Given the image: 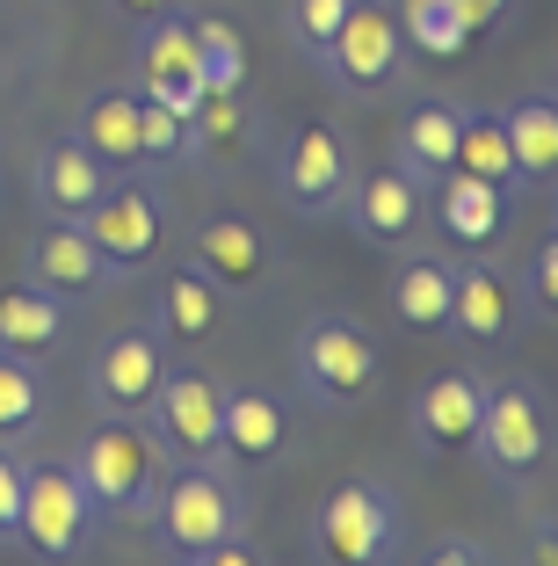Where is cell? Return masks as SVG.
<instances>
[{
    "label": "cell",
    "mask_w": 558,
    "mask_h": 566,
    "mask_svg": "<svg viewBox=\"0 0 558 566\" xmlns=\"http://www.w3.org/2000/svg\"><path fill=\"white\" fill-rule=\"evenodd\" d=\"M146 531L160 559L203 566L225 537H246V480L232 465H167L160 494L146 509Z\"/></svg>",
    "instance_id": "6da1fadb"
},
{
    "label": "cell",
    "mask_w": 558,
    "mask_h": 566,
    "mask_svg": "<svg viewBox=\"0 0 558 566\" xmlns=\"http://www.w3.org/2000/svg\"><path fill=\"white\" fill-rule=\"evenodd\" d=\"M291 370H297V400L305 407H319V415H356V407L378 400L385 349H378V334L356 327V319L313 313L291 342Z\"/></svg>",
    "instance_id": "7a4b0ae2"
},
{
    "label": "cell",
    "mask_w": 558,
    "mask_h": 566,
    "mask_svg": "<svg viewBox=\"0 0 558 566\" xmlns=\"http://www.w3.org/2000/svg\"><path fill=\"white\" fill-rule=\"evenodd\" d=\"M66 465L95 501V523H146L152 494L167 480V450L152 443L146 421H95Z\"/></svg>",
    "instance_id": "3957f363"
},
{
    "label": "cell",
    "mask_w": 558,
    "mask_h": 566,
    "mask_svg": "<svg viewBox=\"0 0 558 566\" xmlns=\"http://www.w3.org/2000/svg\"><path fill=\"white\" fill-rule=\"evenodd\" d=\"M472 450L508 494H529V486L551 472V400H544V385H523V378L493 385L486 378Z\"/></svg>",
    "instance_id": "277c9868"
},
{
    "label": "cell",
    "mask_w": 558,
    "mask_h": 566,
    "mask_svg": "<svg viewBox=\"0 0 558 566\" xmlns=\"http://www.w3.org/2000/svg\"><path fill=\"white\" fill-rule=\"evenodd\" d=\"M313 559H348V566H378L407 559V509L385 480H341L313 516Z\"/></svg>",
    "instance_id": "5b68a950"
},
{
    "label": "cell",
    "mask_w": 558,
    "mask_h": 566,
    "mask_svg": "<svg viewBox=\"0 0 558 566\" xmlns=\"http://www.w3.org/2000/svg\"><path fill=\"white\" fill-rule=\"evenodd\" d=\"M269 182H276V203L291 218L319 226V218L341 211L348 182H356V153H348V138L334 124H297L269 153Z\"/></svg>",
    "instance_id": "8992f818"
},
{
    "label": "cell",
    "mask_w": 558,
    "mask_h": 566,
    "mask_svg": "<svg viewBox=\"0 0 558 566\" xmlns=\"http://www.w3.org/2000/svg\"><path fill=\"white\" fill-rule=\"evenodd\" d=\"M218 407H225V385L197 364H167L160 392L146 407L152 443L167 450V465H225V443H218Z\"/></svg>",
    "instance_id": "52a82bcc"
},
{
    "label": "cell",
    "mask_w": 558,
    "mask_h": 566,
    "mask_svg": "<svg viewBox=\"0 0 558 566\" xmlns=\"http://www.w3.org/2000/svg\"><path fill=\"white\" fill-rule=\"evenodd\" d=\"M87 537H95V501L73 480L66 458H44V465H22V523L15 545L30 559H81Z\"/></svg>",
    "instance_id": "ba28073f"
},
{
    "label": "cell",
    "mask_w": 558,
    "mask_h": 566,
    "mask_svg": "<svg viewBox=\"0 0 558 566\" xmlns=\"http://www.w3.org/2000/svg\"><path fill=\"white\" fill-rule=\"evenodd\" d=\"M167 364L175 356H167L160 327H109L95 342V356H87V407H95V421H146Z\"/></svg>",
    "instance_id": "9c48e42d"
},
{
    "label": "cell",
    "mask_w": 558,
    "mask_h": 566,
    "mask_svg": "<svg viewBox=\"0 0 558 566\" xmlns=\"http://www.w3.org/2000/svg\"><path fill=\"white\" fill-rule=\"evenodd\" d=\"M81 226H87V240L109 254L116 283L146 276V269L167 254V233H175V218H167V197H160V182H152V175H146V182H124V175H116L109 197H102L95 211L81 218Z\"/></svg>",
    "instance_id": "30bf717a"
},
{
    "label": "cell",
    "mask_w": 558,
    "mask_h": 566,
    "mask_svg": "<svg viewBox=\"0 0 558 566\" xmlns=\"http://www.w3.org/2000/svg\"><path fill=\"white\" fill-rule=\"evenodd\" d=\"M181 262L203 269L232 305L262 298L269 283H276V248H269V233L240 211H203L197 226H189V240H181Z\"/></svg>",
    "instance_id": "8fae6325"
},
{
    "label": "cell",
    "mask_w": 558,
    "mask_h": 566,
    "mask_svg": "<svg viewBox=\"0 0 558 566\" xmlns=\"http://www.w3.org/2000/svg\"><path fill=\"white\" fill-rule=\"evenodd\" d=\"M399 66H407V30H399L392 0H356L334 30L327 59H319V73L341 95H385L399 81Z\"/></svg>",
    "instance_id": "7c38bea8"
},
{
    "label": "cell",
    "mask_w": 558,
    "mask_h": 566,
    "mask_svg": "<svg viewBox=\"0 0 558 566\" xmlns=\"http://www.w3.org/2000/svg\"><path fill=\"white\" fill-rule=\"evenodd\" d=\"M22 283L51 291L59 305H87L102 291H116L109 254L87 240L81 218H36V233L22 240Z\"/></svg>",
    "instance_id": "4fadbf2b"
},
{
    "label": "cell",
    "mask_w": 558,
    "mask_h": 566,
    "mask_svg": "<svg viewBox=\"0 0 558 566\" xmlns=\"http://www.w3.org/2000/svg\"><path fill=\"white\" fill-rule=\"evenodd\" d=\"M131 87L146 102H167V109H197L211 87H203V66H197V36H189V8H167V15L138 22L131 36Z\"/></svg>",
    "instance_id": "5bb4252c"
},
{
    "label": "cell",
    "mask_w": 558,
    "mask_h": 566,
    "mask_svg": "<svg viewBox=\"0 0 558 566\" xmlns=\"http://www.w3.org/2000/svg\"><path fill=\"white\" fill-rule=\"evenodd\" d=\"M428 218L443 226L450 248L493 254L501 240H508V226H515V197H508V189H493L486 175L450 167V175H435V182H428Z\"/></svg>",
    "instance_id": "9a60e30c"
},
{
    "label": "cell",
    "mask_w": 558,
    "mask_h": 566,
    "mask_svg": "<svg viewBox=\"0 0 558 566\" xmlns=\"http://www.w3.org/2000/svg\"><path fill=\"white\" fill-rule=\"evenodd\" d=\"M218 443H225L232 472H269L291 458V407L269 385H225L218 407Z\"/></svg>",
    "instance_id": "2e32d148"
},
{
    "label": "cell",
    "mask_w": 558,
    "mask_h": 566,
    "mask_svg": "<svg viewBox=\"0 0 558 566\" xmlns=\"http://www.w3.org/2000/svg\"><path fill=\"white\" fill-rule=\"evenodd\" d=\"M116 167L102 153H87L73 132H59L51 146H36L30 160V197H36V218H87L102 197H109Z\"/></svg>",
    "instance_id": "e0dca14e"
},
{
    "label": "cell",
    "mask_w": 558,
    "mask_h": 566,
    "mask_svg": "<svg viewBox=\"0 0 558 566\" xmlns=\"http://www.w3.org/2000/svg\"><path fill=\"white\" fill-rule=\"evenodd\" d=\"M262 109H254V95L246 87H211V95L189 109V167H203V175H232V167H246L254 153H262Z\"/></svg>",
    "instance_id": "ac0fdd59"
},
{
    "label": "cell",
    "mask_w": 558,
    "mask_h": 566,
    "mask_svg": "<svg viewBox=\"0 0 558 566\" xmlns=\"http://www.w3.org/2000/svg\"><path fill=\"white\" fill-rule=\"evenodd\" d=\"M341 211H348V226H356L370 248H407L413 226L428 218V189L407 182V175L385 160V167H370V175H356V182H348Z\"/></svg>",
    "instance_id": "d6986e66"
},
{
    "label": "cell",
    "mask_w": 558,
    "mask_h": 566,
    "mask_svg": "<svg viewBox=\"0 0 558 566\" xmlns=\"http://www.w3.org/2000/svg\"><path fill=\"white\" fill-rule=\"evenodd\" d=\"M478 400H486V378L478 370H443V378H428L407 407V429H413V450L421 458H450V450L472 443L478 429Z\"/></svg>",
    "instance_id": "ffe728a7"
},
{
    "label": "cell",
    "mask_w": 558,
    "mask_h": 566,
    "mask_svg": "<svg viewBox=\"0 0 558 566\" xmlns=\"http://www.w3.org/2000/svg\"><path fill=\"white\" fill-rule=\"evenodd\" d=\"M523 327V291L493 262H457V283H450V327L443 334H464V342H508Z\"/></svg>",
    "instance_id": "44dd1931"
},
{
    "label": "cell",
    "mask_w": 558,
    "mask_h": 566,
    "mask_svg": "<svg viewBox=\"0 0 558 566\" xmlns=\"http://www.w3.org/2000/svg\"><path fill=\"white\" fill-rule=\"evenodd\" d=\"M225 313H232V298L189 262H175L152 283V327H160V342H189V349H197V342H218V334H225Z\"/></svg>",
    "instance_id": "7402d4cb"
},
{
    "label": "cell",
    "mask_w": 558,
    "mask_h": 566,
    "mask_svg": "<svg viewBox=\"0 0 558 566\" xmlns=\"http://www.w3.org/2000/svg\"><path fill=\"white\" fill-rule=\"evenodd\" d=\"M450 283H457V262L443 254H399L392 276H385V305L407 334H443L450 327Z\"/></svg>",
    "instance_id": "603a6c76"
},
{
    "label": "cell",
    "mask_w": 558,
    "mask_h": 566,
    "mask_svg": "<svg viewBox=\"0 0 558 566\" xmlns=\"http://www.w3.org/2000/svg\"><path fill=\"white\" fill-rule=\"evenodd\" d=\"M392 167L421 189L435 182V175H450V167H457V102H443V95L413 102L407 117H399V132H392Z\"/></svg>",
    "instance_id": "cb8c5ba5"
},
{
    "label": "cell",
    "mask_w": 558,
    "mask_h": 566,
    "mask_svg": "<svg viewBox=\"0 0 558 566\" xmlns=\"http://www.w3.org/2000/svg\"><path fill=\"white\" fill-rule=\"evenodd\" d=\"M73 138H81L87 153H102V160L116 167V175H131L138 167V87H95V95L73 109Z\"/></svg>",
    "instance_id": "d4e9b609"
},
{
    "label": "cell",
    "mask_w": 558,
    "mask_h": 566,
    "mask_svg": "<svg viewBox=\"0 0 558 566\" xmlns=\"http://www.w3.org/2000/svg\"><path fill=\"white\" fill-rule=\"evenodd\" d=\"M501 124H508V153H515V175H523V189H544L558 175V102L544 95H523L501 109Z\"/></svg>",
    "instance_id": "484cf974"
},
{
    "label": "cell",
    "mask_w": 558,
    "mask_h": 566,
    "mask_svg": "<svg viewBox=\"0 0 558 566\" xmlns=\"http://www.w3.org/2000/svg\"><path fill=\"white\" fill-rule=\"evenodd\" d=\"M66 313H73V305H59L51 291H36V283L0 291V349H15V356H51L59 342H66Z\"/></svg>",
    "instance_id": "4316f807"
},
{
    "label": "cell",
    "mask_w": 558,
    "mask_h": 566,
    "mask_svg": "<svg viewBox=\"0 0 558 566\" xmlns=\"http://www.w3.org/2000/svg\"><path fill=\"white\" fill-rule=\"evenodd\" d=\"M457 167H464V175H486V182L508 189V197H523V175H515V153H508V124H501V109H486V102H472V109H464V102H457Z\"/></svg>",
    "instance_id": "83f0119b"
},
{
    "label": "cell",
    "mask_w": 558,
    "mask_h": 566,
    "mask_svg": "<svg viewBox=\"0 0 558 566\" xmlns=\"http://www.w3.org/2000/svg\"><path fill=\"white\" fill-rule=\"evenodd\" d=\"M36 421H44V370L36 356L0 349V443H22Z\"/></svg>",
    "instance_id": "f1b7e54d"
},
{
    "label": "cell",
    "mask_w": 558,
    "mask_h": 566,
    "mask_svg": "<svg viewBox=\"0 0 558 566\" xmlns=\"http://www.w3.org/2000/svg\"><path fill=\"white\" fill-rule=\"evenodd\" d=\"M175 167H189V117L181 109H167V102H146L138 95V175H175Z\"/></svg>",
    "instance_id": "f546056e"
},
{
    "label": "cell",
    "mask_w": 558,
    "mask_h": 566,
    "mask_svg": "<svg viewBox=\"0 0 558 566\" xmlns=\"http://www.w3.org/2000/svg\"><path fill=\"white\" fill-rule=\"evenodd\" d=\"M189 36H197L203 87H246V36L232 30L225 15H203V8H189Z\"/></svg>",
    "instance_id": "4dcf8cb0"
},
{
    "label": "cell",
    "mask_w": 558,
    "mask_h": 566,
    "mask_svg": "<svg viewBox=\"0 0 558 566\" xmlns=\"http://www.w3.org/2000/svg\"><path fill=\"white\" fill-rule=\"evenodd\" d=\"M392 15H399V30L413 36V51H428V59H457V51L472 44L457 0H399Z\"/></svg>",
    "instance_id": "1f68e13d"
},
{
    "label": "cell",
    "mask_w": 558,
    "mask_h": 566,
    "mask_svg": "<svg viewBox=\"0 0 558 566\" xmlns=\"http://www.w3.org/2000/svg\"><path fill=\"white\" fill-rule=\"evenodd\" d=\"M348 8H356V0H283V36H291V51H305V59L319 66Z\"/></svg>",
    "instance_id": "d6a6232c"
},
{
    "label": "cell",
    "mask_w": 558,
    "mask_h": 566,
    "mask_svg": "<svg viewBox=\"0 0 558 566\" xmlns=\"http://www.w3.org/2000/svg\"><path fill=\"white\" fill-rule=\"evenodd\" d=\"M529 313L537 319L558 313V233H544L537 254H529Z\"/></svg>",
    "instance_id": "836d02e7"
},
{
    "label": "cell",
    "mask_w": 558,
    "mask_h": 566,
    "mask_svg": "<svg viewBox=\"0 0 558 566\" xmlns=\"http://www.w3.org/2000/svg\"><path fill=\"white\" fill-rule=\"evenodd\" d=\"M15 523H22V458L0 443V545H15Z\"/></svg>",
    "instance_id": "e575fe53"
},
{
    "label": "cell",
    "mask_w": 558,
    "mask_h": 566,
    "mask_svg": "<svg viewBox=\"0 0 558 566\" xmlns=\"http://www.w3.org/2000/svg\"><path fill=\"white\" fill-rule=\"evenodd\" d=\"M421 559H435V566H486V545H478V537H435Z\"/></svg>",
    "instance_id": "d590c367"
},
{
    "label": "cell",
    "mask_w": 558,
    "mask_h": 566,
    "mask_svg": "<svg viewBox=\"0 0 558 566\" xmlns=\"http://www.w3.org/2000/svg\"><path fill=\"white\" fill-rule=\"evenodd\" d=\"M457 8H464V30H472V36H493L501 22L515 15V0H457Z\"/></svg>",
    "instance_id": "8d00e7d4"
},
{
    "label": "cell",
    "mask_w": 558,
    "mask_h": 566,
    "mask_svg": "<svg viewBox=\"0 0 558 566\" xmlns=\"http://www.w3.org/2000/svg\"><path fill=\"white\" fill-rule=\"evenodd\" d=\"M102 8H109L116 22H124V30H138V22H152V15H167V8H175V0H102Z\"/></svg>",
    "instance_id": "74e56055"
}]
</instances>
